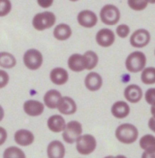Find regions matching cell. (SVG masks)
<instances>
[{
	"label": "cell",
	"mask_w": 155,
	"mask_h": 158,
	"mask_svg": "<svg viewBox=\"0 0 155 158\" xmlns=\"http://www.w3.org/2000/svg\"><path fill=\"white\" fill-rule=\"evenodd\" d=\"M116 138L120 143H125V145H131L138 140L139 130L131 123H123L116 128Z\"/></svg>",
	"instance_id": "obj_1"
},
{
	"label": "cell",
	"mask_w": 155,
	"mask_h": 158,
	"mask_svg": "<svg viewBox=\"0 0 155 158\" xmlns=\"http://www.w3.org/2000/svg\"><path fill=\"white\" fill-rule=\"evenodd\" d=\"M56 17L52 12L45 11L38 13L32 19V25L38 31H44L46 29H50L55 24Z\"/></svg>",
	"instance_id": "obj_2"
},
{
	"label": "cell",
	"mask_w": 155,
	"mask_h": 158,
	"mask_svg": "<svg viewBox=\"0 0 155 158\" xmlns=\"http://www.w3.org/2000/svg\"><path fill=\"white\" fill-rule=\"evenodd\" d=\"M146 56L141 51H135L127 56L125 60V67L128 72L139 73L145 68Z\"/></svg>",
	"instance_id": "obj_3"
},
{
	"label": "cell",
	"mask_w": 155,
	"mask_h": 158,
	"mask_svg": "<svg viewBox=\"0 0 155 158\" xmlns=\"http://www.w3.org/2000/svg\"><path fill=\"white\" fill-rule=\"evenodd\" d=\"M76 148L78 152L82 155L91 154L96 149L97 142L95 137L90 134L80 135L76 140Z\"/></svg>",
	"instance_id": "obj_4"
},
{
	"label": "cell",
	"mask_w": 155,
	"mask_h": 158,
	"mask_svg": "<svg viewBox=\"0 0 155 158\" xmlns=\"http://www.w3.org/2000/svg\"><path fill=\"white\" fill-rule=\"evenodd\" d=\"M100 19L106 25H116L120 19V11L116 5L107 4L100 10Z\"/></svg>",
	"instance_id": "obj_5"
},
{
	"label": "cell",
	"mask_w": 155,
	"mask_h": 158,
	"mask_svg": "<svg viewBox=\"0 0 155 158\" xmlns=\"http://www.w3.org/2000/svg\"><path fill=\"white\" fill-rule=\"evenodd\" d=\"M23 63L27 69L31 71H36L43 65V54L36 49H29L23 54Z\"/></svg>",
	"instance_id": "obj_6"
},
{
	"label": "cell",
	"mask_w": 155,
	"mask_h": 158,
	"mask_svg": "<svg viewBox=\"0 0 155 158\" xmlns=\"http://www.w3.org/2000/svg\"><path fill=\"white\" fill-rule=\"evenodd\" d=\"M83 134L82 123L77 120H71L66 123L65 128L62 131V138L67 143H74L79 137Z\"/></svg>",
	"instance_id": "obj_7"
},
{
	"label": "cell",
	"mask_w": 155,
	"mask_h": 158,
	"mask_svg": "<svg viewBox=\"0 0 155 158\" xmlns=\"http://www.w3.org/2000/svg\"><path fill=\"white\" fill-rule=\"evenodd\" d=\"M150 39L151 36L149 31L144 28H140L132 33L130 37V45L136 49H141L149 44Z\"/></svg>",
	"instance_id": "obj_8"
},
{
	"label": "cell",
	"mask_w": 155,
	"mask_h": 158,
	"mask_svg": "<svg viewBox=\"0 0 155 158\" xmlns=\"http://www.w3.org/2000/svg\"><path fill=\"white\" fill-rule=\"evenodd\" d=\"M69 69L72 72L80 73L84 70H86L87 67V60L84 54L80 53H73L69 56L68 61H67Z\"/></svg>",
	"instance_id": "obj_9"
},
{
	"label": "cell",
	"mask_w": 155,
	"mask_h": 158,
	"mask_svg": "<svg viewBox=\"0 0 155 158\" xmlns=\"http://www.w3.org/2000/svg\"><path fill=\"white\" fill-rule=\"evenodd\" d=\"M77 20L80 26L85 27V28H92L97 24L98 18L93 11L83 10L78 14Z\"/></svg>",
	"instance_id": "obj_10"
},
{
	"label": "cell",
	"mask_w": 155,
	"mask_h": 158,
	"mask_svg": "<svg viewBox=\"0 0 155 158\" xmlns=\"http://www.w3.org/2000/svg\"><path fill=\"white\" fill-rule=\"evenodd\" d=\"M95 40L97 44L102 48H109L113 45L116 41V33L112 29L102 28L96 33Z\"/></svg>",
	"instance_id": "obj_11"
},
{
	"label": "cell",
	"mask_w": 155,
	"mask_h": 158,
	"mask_svg": "<svg viewBox=\"0 0 155 158\" xmlns=\"http://www.w3.org/2000/svg\"><path fill=\"white\" fill-rule=\"evenodd\" d=\"M56 109L61 114L71 115L77 112V104L75 100L69 96H62L58 102Z\"/></svg>",
	"instance_id": "obj_12"
},
{
	"label": "cell",
	"mask_w": 155,
	"mask_h": 158,
	"mask_svg": "<svg viewBox=\"0 0 155 158\" xmlns=\"http://www.w3.org/2000/svg\"><path fill=\"white\" fill-rule=\"evenodd\" d=\"M23 111L29 116H39L44 113L45 105L38 100H27L23 103Z\"/></svg>",
	"instance_id": "obj_13"
},
{
	"label": "cell",
	"mask_w": 155,
	"mask_h": 158,
	"mask_svg": "<svg viewBox=\"0 0 155 158\" xmlns=\"http://www.w3.org/2000/svg\"><path fill=\"white\" fill-rule=\"evenodd\" d=\"M84 85L90 91H97L103 85V78L97 72H89L84 78Z\"/></svg>",
	"instance_id": "obj_14"
},
{
	"label": "cell",
	"mask_w": 155,
	"mask_h": 158,
	"mask_svg": "<svg viewBox=\"0 0 155 158\" xmlns=\"http://www.w3.org/2000/svg\"><path fill=\"white\" fill-rule=\"evenodd\" d=\"M143 96V89L138 85H129L124 89V97L129 103H133V104L139 103Z\"/></svg>",
	"instance_id": "obj_15"
},
{
	"label": "cell",
	"mask_w": 155,
	"mask_h": 158,
	"mask_svg": "<svg viewBox=\"0 0 155 158\" xmlns=\"http://www.w3.org/2000/svg\"><path fill=\"white\" fill-rule=\"evenodd\" d=\"M50 80L53 85H63L69 80V74L62 67H55L50 73Z\"/></svg>",
	"instance_id": "obj_16"
},
{
	"label": "cell",
	"mask_w": 155,
	"mask_h": 158,
	"mask_svg": "<svg viewBox=\"0 0 155 158\" xmlns=\"http://www.w3.org/2000/svg\"><path fill=\"white\" fill-rule=\"evenodd\" d=\"M34 139V134L27 129H19L14 135L15 142L22 147H28L32 145Z\"/></svg>",
	"instance_id": "obj_17"
},
{
	"label": "cell",
	"mask_w": 155,
	"mask_h": 158,
	"mask_svg": "<svg viewBox=\"0 0 155 158\" xmlns=\"http://www.w3.org/2000/svg\"><path fill=\"white\" fill-rule=\"evenodd\" d=\"M47 155L48 158H64L65 156V147L60 141L51 142L47 148Z\"/></svg>",
	"instance_id": "obj_18"
},
{
	"label": "cell",
	"mask_w": 155,
	"mask_h": 158,
	"mask_svg": "<svg viewBox=\"0 0 155 158\" xmlns=\"http://www.w3.org/2000/svg\"><path fill=\"white\" fill-rule=\"evenodd\" d=\"M112 114L116 118L118 119H123L127 118L130 114V106L124 101H116L113 103L112 108H111Z\"/></svg>",
	"instance_id": "obj_19"
},
{
	"label": "cell",
	"mask_w": 155,
	"mask_h": 158,
	"mask_svg": "<svg viewBox=\"0 0 155 158\" xmlns=\"http://www.w3.org/2000/svg\"><path fill=\"white\" fill-rule=\"evenodd\" d=\"M61 97L62 95L57 89H50L44 95V105L47 106V108L55 110L56 109L58 102L61 99Z\"/></svg>",
	"instance_id": "obj_20"
},
{
	"label": "cell",
	"mask_w": 155,
	"mask_h": 158,
	"mask_svg": "<svg viewBox=\"0 0 155 158\" xmlns=\"http://www.w3.org/2000/svg\"><path fill=\"white\" fill-rule=\"evenodd\" d=\"M47 124H48V127H49V129L51 130V132H53V133H61L64 130V128H65L66 122H65V119L63 118L62 115L53 114V115H51L49 118Z\"/></svg>",
	"instance_id": "obj_21"
},
{
	"label": "cell",
	"mask_w": 155,
	"mask_h": 158,
	"mask_svg": "<svg viewBox=\"0 0 155 158\" xmlns=\"http://www.w3.org/2000/svg\"><path fill=\"white\" fill-rule=\"evenodd\" d=\"M72 36V28L67 23H59L53 29V37L58 41H66Z\"/></svg>",
	"instance_id": "obj_22"
},
{
	"label": "cell",
	"mask_w": 155,
	"mask_h": 158,
	"mask_svg": "<svg viewBox=\"0 0 155 158\" xmlns=\"http://www.w3.org/2000/svg\"><path fill=\"white\" fill-rule=\"evenodd\" d=\"M17 64V59L12 53L8 52H0V67L4 69H12Z\"/></svg>",
	"instance_id": "obj_23"
},
{
	"label": "cell",
	"mask_w": 155,
	"mask_h": 158,
	"mask_svg": "<svg viewBox=\"0 0 155 158\" xmlns=\"http://www.w3.org/2000/svg\"><path fill=\"white\" fill-rule=\"evenodd\" d=\"M141 80L146 85H151L155 84V68L146 67L141 71Z\"/></svg>",
	"instance_id": "obj_24"
},
{
	"label": "cell",
	"mask_w": 155,
	"mask_h": 158,
	"mask_svg": "<svg viewBox=\"0 0 155 158\" xmlns=\"http://www.w3.org/2000/svg\"><path fill=\"white\" fill-rule=\"evenodd\" d=\"M140 147L144 150L155 148V137L152 134H146L140 139Z\"/></svg>",
	"instance_id": "obj_25"
},
{
	"label": "cell",
	"mask_w": 155,
	"mask_h": 158,
	"mask_svg": "<svg viewBox=\"0 0 155 158\" xmlns=\"http://www.w3.org/2000/svg\"><path fill=\"white\" fill-rule=\"evenodd\" d=\"M3 158H26L23 150L17 147H9L3 152Z\"/></svg>",
	"instance_id": "obj_26"
},
{
	"label": "cell",
	"mask_w": 155,
	"mask_h": 158,
	"mask_svg": "<svg viewBox=\"0 0 155 158\" xmlns=\"http://www.w3.org/2000/svg\"><path fill=\"white\" fill-rule=\"evenodd\" d=\"M84 56L86 57V60H87L86 70H93L99 62L98 54L93 51H86L84 53Z\"/></svg>",
	"instance_id": "obj_27"
},
{
	"label": "cell",
	"mask_w": 155,
	"mask_h": 158,
	"mask_svg": "<svg viewBox=\"0 0 155 158\" xmlns=\"http://www.w3.org/2000/svg\"><path fill=\"white\" fill-rule=\"evenodd\" d=\"M127 3L130 9L134 11H143L148 5L147 0H127Z\"/></svg>",
	"instance_id": "obj_28"
},
{
	"label": "cell",
	"mask_w": 155,
	"mask_h": 158,
	"mask_svg": "<svg viewBox=\"0 0 155 158\" xmlns=\"http://www.w3.org/2000/svg\"><path fill=\"white\" fill-rule=\"evenodd\" d=\"M12 10V3L10 0H0V18L8 16Z\"/></svg>",
	"instance_id": "obj_29"
},
{
	"label": "cell",
	"mask_w": 155,
	"mask_h": 158,
	"mask_svg": "<svg viewBox=\"0 0 155 158\" xmlns=\"http://www.w3.org/2000/svg\"><path fill=\"white\" fill-rule=\"evenodd\" d=\"M116 35L120 38H126L129 36V34H130V27L128 26L127 24H119L116 26Z\"/></svg>",
	"instance_id": "obj_30"
},
{
	"label": "cell",
	"mask_w": 155,
	"mask_h": 158,
	"mask_svg": "<svg viewBox=\"0 0 155 158\" xmlns=\"http://www.w3.org/2000/svg\"><path fill=\"white\" fill-rule=\"evenodd\" d=\"M145 99L148 104L151 106H153L155 104V88L154 87L147 89L145 94Z\"/></svg>",
	"instance_id": "obj_31"
},
{
	"label": "cell",
	"mask_w": 155,
	"mask_h": 158,
	"mask_svg": "<svg viewBox=\"0 0 155 158\" xmlns=\"http://www.w3.org/2000/svg\"><path fill=\"white\" fill-rule=\"evenodd\" d=\"M9 80H10L9 74L5 70L0 69V89L4 88L9 84Z\"/></svg>",
	"instance_id": "obj_32"
},
{
	"label": "cell",
	"mask_w": 155,
	"mask_h": 158,
	"mask_svg": "<svg viewBox=\"0 0 155 158\" xmlns=\"http://www.w3.org/2000/svg\"><path fill=\"white\" fill-rule=\"evenodd\" d=\"M53 1H55V0H37V3L40 7H41V8L48 9L52 6Z\"/></svg>",
	"instance_id": "obj_33"
},
{
	"label": "cell",
	"mask_w": 155,
	"mask_h": 158,
	"mask_svg": "<svg viewBox=\"0 0 155 158\" xmlns=\"http://www.w3.org/2000/svg\"><path fill=\"white\" fill-rule=\"evenodd\" d=\"M7 137H8V134H7V131H6V129L0 126V147L5 143L6 140H7Z\"/></svg>",
	"instance_id": "obj_34"
},
{
	"label": "cell",
	"mask_w": 155,
	"mask_h": 158,
	"mask_svg": "<svg viewBox=\"0 0 155 158\" xmlns=\"http://www.w3.org/2000/svg\"><path fill=\"white\" fill-rule=\"evenodd\" d=\"M141 158H155V148L145 150L141 154Z\"/></svg>",
	"instance_id": "obj_35"
},
{
	"label": "cell",
	"mask_w": 155,
	"mask_h": 158,
	"mask_svg": "<svg viewBox=\"0 0 155 158\" xmlns=\"http://www.w3.org/2000/svg\"><path fill=\"white\" fill-rule=\"evenodd\" d=\"M154 116H152V118L149 119V122H148V125H149V128L152 130V131H155V128H154Z\"/></svg>",
	"instance_id": "obj_36"
},
{
	"label": "cell",
	"mask_w": 155,
	"mask_h": 158,
	"mask_svg": "<svg viewBox=\"0 0 155 158\" xmlns=\"http://www.w3.org/2000/svg\"><path fill=\"white\" fill-rule=\"evenodd\" d=\"M3 118H4V110H3L2 106L0 105V121H2Z\"/></svg>",
	"instance_id": "obj_37"
},
{
	"label": "cell",
	"mask_w": 155,
	"mask_h": 158,
	"mask_svg": "<svg viewBox=\"0 0 155 158\" xmlns=\"http://www.w3.org/2000/svg\"><path fill=\"white\" fill-rule=\"evenodd\" d=\"M114 158H127V157H126L125 155H121V154H120V155H116V156H114Z\"/></svg>",
	"instance_id": "obj_38"
},
{
	"label": "cell",
	"mask_w": 155,
	"mask_h": 158,
	"mask_svg": "<svg viewBox=\"0 0 155 158\" xmlns=\"http://www.w3.org/2000/svg\"><path fill=\"white\" fill-rule=\"evenodd\" d=\"M151 114H152V115L154 116V105L151 106Z\"/></svg>",
	"instance_id": "obj_39"
},
{
	"label": "cell",
	"mask_w": 155,
	"mask_h": 158,
	"mask_svg": "<svg viewBox=\"0 0 155 158\" xmlns=\"http://www.w3.org/2000/svg\"><path fill=\"white\" fill-rule=\"evenodd\" d=\"M147 2L150 3V4H154L155 3V0H147Z\"/></svg>",
	"instance_id": "obj_40"
},
{
	"label": "cell",
	"mask_w": 155,
	"mask_h": 158,
	"mask_svg": "<svg viewBox=\"0 0 155 158\" xmlns=\"http://www.w3.org/2000/svg\"><path fill=\"white\" fill-rule=\"evenodd\" d=\"M104 158H114V156H112V155H109V156H106V157H104Z\"/></svg>",
	"instance_id": "obj_41"
},
{
	"label": "cell",
	"mask_w": 155,
	"mask_h": 158,
	"mask_svg": "<svg viewBox=\"0 0 155 158\" xmlns=\"http://www.w3.org/2000/svg\"><path fill=\"white\" fill-rule=\"evenodd\" d=\"M69 1H71V2H76V1H79V0H69Z\"/></svg>",
	"instance_id": "obj_42"
}]
</instances>
